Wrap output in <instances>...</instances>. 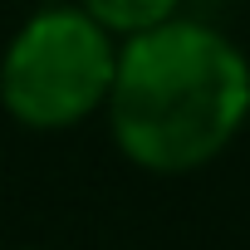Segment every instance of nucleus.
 <instances>
[{
  "mask_svg": "<svg viewBox=\"0 0 250 250\" xmlns=\"http://www.w3.org/2000/svg\"><path fill=\"white\" fill-rule=\"evenodd\" d=\"M79 10L98 20L113 40H133L143 30H157L182 10V0H79Z\"/></svg>",
  "mask_w": 250,
  "mask_h": 250,
  "instance_id": "3",
  "label": "nucleus"
},
{
  "mask_svg": "<svg viewBox=\"0 0 250 250\" xmlns=\"http://www.w3.org/2000/svg\"><path fill=\"white\" fill-rule=\"evenodd\" d=\"M118 40L79 5L35 10L0 54V108L35 133L93 118L108 98Z\"/></svg>",
  "mask_w": 250,
  "mask_h": 250,
  "instance_id": "2",
  "label": "nucleus"
},
{
  "mask_svg": "<svg viewBox=\"0 0 250 250\" xmlns=\"http://www.w3.org/2000/svg\"><path fill=\"white\" fill-rule=\"evenodd\" d=\"M103 113L133 167L157 177L196 172L250 123V59L216 25L172 15L118 44Z\"/></svg>",
  "mask_w": 250,
  "mask_h": 250,
  "instance_id": "1",
  "label": "nucleus"
}]
</instances>
